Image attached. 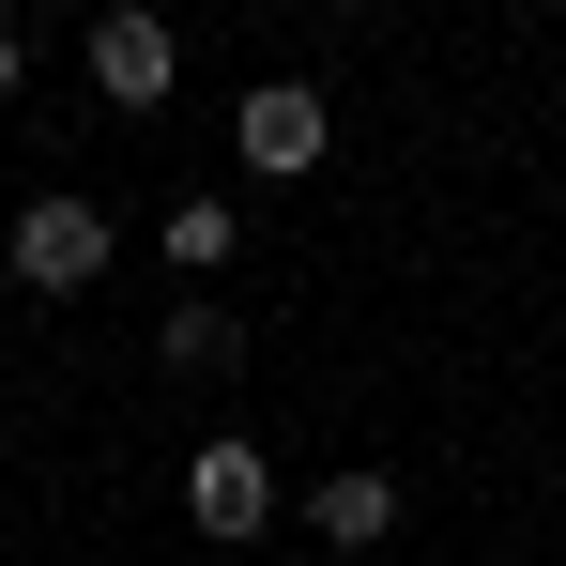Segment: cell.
<instances>
[{
	"mask_svg": "<svg viewBox=\"0 0 566 566\" xmlns=\"http://www.w3.org/2000/svg\"><path fill=\"white\" fill-rule=\"evenodd\" d=\"M169 77H185V46H169V15H93V93L107 107H169Z\"/></svg>",
	"mask_w": 566,
	"mask_h": 566,
	"instance_id": "4",
	"label": "cell"
},
{
	"mask_svg": "<svg viewBox=\"0 0 566 566\" xmlns=\"http://www.w3.org/2000/svg\"><path fill=\"white\" fill-rule=\"evenodd\" d=\"M230 245H245V214H230V199H185V214H169V261H185V276H214Z\"/></svg>",
	"mask_w": 566,
	"mask_h": 566,
	"instance_id": "7",
	"label": "cell"
},
{
	"mask_svg": "<svg viewBox=\"0 0 566 566\" xmlns=\"http://www.w3.org/2000/svg\"><path fill=\"white\" fill-rule=\"evenodd\" d=\"M322 138H337V107L306 93V77H261V93L230 107V154H245L261 185H306V169H322Z\"/></svg>",
	"mask_w": 566,
	"mask_h": 566,
	"instance_id": "1",
	"label": "cell"
},
{
	"mask_svg": "<svg viewBox=\"0 0 566 566\" xmlns=\"http://www.w3.org/2000/svg\"><path fill=\"white\" fill-rule=\"evenodd\" d=\"M306 536H322V552H382V536H398V474H322V490H306Z\"/></svg>",
	"mask_w": 566,
	"mask_h": 566,
	"instance_id": "5",
	"label": "cell"
},
{
	"mask_svg": "<svg viewBox=\"0 0 566 566\" xmlns=\"http://www.w3.org/2000/svg\"><path fill=\"white\" fill-rule=\"evenodd\" d=\"M15 77H31V46H15V15H0V93H15Z\"/></svg>",
	"mask_w": 566,
	"mask_h": 566,
	"instance_id": "8",
	"label": "cell"
},
{
	"mask_svg": "<svg viewBox=\"0 0 566 566\" xmlns=\"http://www.w3.org/2000/svg\"><path fill=\"white\" fill-rule=\"evenodd\" d=\"M0 261H15V291H93L107 276V214L93 199H15V245Z\"/></svg>",
	"mask_w": 566,
	"mask_h": 566,
	"instance_id": "2",
	"label": "cell"
},
{
	"mask_svg": "<svg viewBox=\"0 0 566 566\" xmlns=\"http://www.w3.org/2000/svg\"><path fill=\"white\" fill-rule=\"evenodd\" d=\"M230 353H245V337H230V306H169V322H154V368H185V382H214Z\"/></svg>",
	"mask_w": 566,
	"mask_h": 566,
	"instance_id": "6",
	"label": "cell"
},
{
	"mask_svg": "<svg viewBox=\"0 0 566 566\" xmlns=\"http://www.w3.org/2000/svg\"><path fill=\"white\" fill-rule=\"evenodd\" d=\"M0 566H15V521H0Z\"/></svg>",
	"mask_w": 566,
	"mask_h": 566,
	"instance_id": "9",
	"label": "cell"
},
{
	"mask_svg": "<svg viewBox=\"0 0 566 566\" xmlns=\"http://www.w3.org/2000/svg\"><path fill=\"white\" fill-rule=\"evenodd\" d=\"M185 521L199 536H261V521H276V460H261L245 429H214V444L185 460Z\"/></svg>",
	"mask_w": 566,
	"mask_h": 566,
	"instance_id": "3",
	"label": "cell"
}]
</instances>
